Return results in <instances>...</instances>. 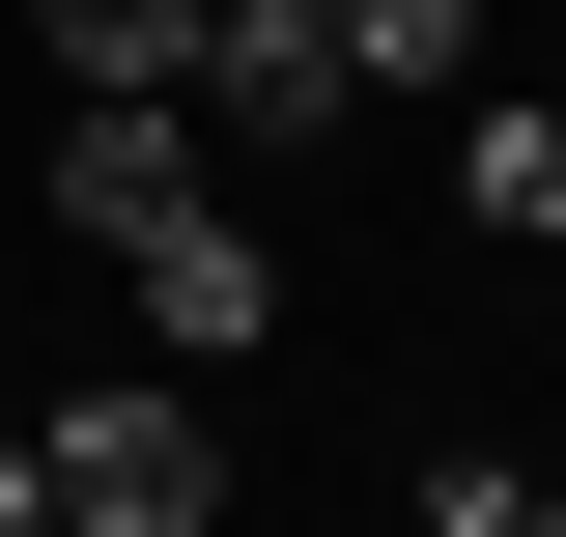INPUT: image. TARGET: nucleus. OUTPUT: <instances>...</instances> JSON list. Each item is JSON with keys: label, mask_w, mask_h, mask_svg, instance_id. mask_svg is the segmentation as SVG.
<instances>
[{"label": "nucleus", "mask_w": 566, "mask_h": 537, "mask_svg": "<svg viewBox=\"0 0 566 537\" xmlns=\"http://www.w3.org/2000/svg\"><path fill=\"white\" fill-rule=\"evenodd\" d=\"M29 453H57L85 537H227V397H199V368H85Z\"/></svg>", "instance_id": "obj_1"}, {"label": "nucleus", "mask_w": 566, "mask_h": 537, "mask_svg": "<svg viewBox=\"0 0 566 537\" xmlns=\"http://www.w3.org/2000/svg\"><path fill=\"white\" fill-rule=\"evenodd\" d=\"M340 114H368V57H340V0H199V141H283V170H312Z\"/></svg>", "instance_id": "obj_2"}, {"label": "nucleus", "mask_w": 566, "mask_h": 537, "mask_svg": "<svg viewBox=\"0 0 566 537\" xmlns=\"http://www.w3.org/2000/svg\"><path fill=\"white\" fill-rule=\"evenodd\" d=\"M114 283H142V368H199V397H227V368L283 339V255H255L227 199H170V227H114Z\"/></svg>", "instance_id": "obj_3"}, {"label": "nucleus", "mask_w": 566, "mask_h": 537, "mask_svg": "<svg viewBox=\"0 0 566 537\" xmlns=\"http://www.w3.org/2000/svg\"><path fill=\"white\" fill-rule=\"evenodd\" d=\"M170 199H227L199 85H57V227H85V255H114V227H170Z\"/></svg>", "instance_id": "obj_4"}, {"label": "nucleus", "mask_w": 566, "mask_h": 537, "mask_svg": "<svg viewBox=\"0 0 566 537\" xmlns=\"http://www.w3.org/2000/svg\"><path fill=\"white\" fill-rule=\"evenodd\" d=\"M453 199H482V227H538V255H566V85H482V114H453Z\"/></svg>", "instance_id": "obj_5"}, {"label": "nucleus", "mask_w": 566, "mask_h": 537, "mask_svg": "<svg viewBox=\"0 0 566 537\" xmlns=\"http://www.w3.org/2000/svg\"><path fill=\"white\" fill-rule=\"evenodd\" d=\"M57 29V85H199V0H29Z\"/></svg>", "instance_id": "obj_6"}, {"label": "nucleus", "mask_w": 566, "mask_h": 537, "mask_svg": "<svg viewBox=\"0 0 566 537\" xmlns=\"http://www.w3.org/2000/svg\"><path fill=\"white\" fill-rule=\"evenodd\" d=\"M340 57L368 85H482V0H340Z\"/></svg>", "instance_id": "obj_7"}, {"label": "nucleus", "mask_w": 566, "mask_h": 537, "mask_svg": "<svg viewBox=\"0 0 566 537\" xmlns=\"http://www.w3.org/2000/svg\"><path fill=\"white\" fill-rule=\"evenodd\" d=\"M424 537H566V481H510V453H453V481H424Z\"/></svg>", "instance_id": "obj_8"}, {"label": "nucleus", "mask_w": 566, "mask_h": 537, "mask_svg": "<svg viewBox=\"0 0 566 537\" xmlns=\"http://www.w3.org/2000/svg\"><path fill=\"white\" fill-rule=\"evenodd\" d=\"M0 537H85V509H57V453H29V424H0Z\"/></svg>", "instance_id": "obj_9"}]
</instances>
